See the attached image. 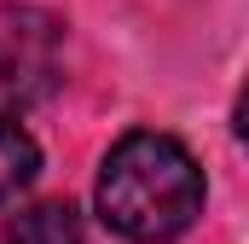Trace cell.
<instances>
[{"instance_id": "1", "label": "cell", "mask_w": 249, "mask_h": 244, "mask_svg": "<svg viewBox=\"0 0 249 244\" xmlns=\"http://www.w3.org/2000/svg\"><path fill=\"white\" fill-rule=\"evenodd\" d=\"M99 215L133 244L180 239L203 215V169L174 134H127L99 163Z\"/></svg>"}, {"instance_id": "2", "label": "cell", "mask_w": 249, "mask_h": 244, "mask_svg": "<svg viewBox=\"0 0 249 244\" xmlns=\"http://www.w3.org/2000/svg\"><path fill=\"white\" fill-rule=\"evenodd\" d=\"M58 81V23L47 12H0V105H29Z\"/></svg>"}, {"instance_id": "3", "label": "cell", "mask_w": 249, "mask_h": 244, "mask_svg": "<svg viewBox=\"0 0 249 244\" xmlns=\"http://www.w3.org/2000/svg\"><path fill=\"white\" fill-rule=\"evenodd\" d=\"M6 244H81V215L70 203H35L6 221Z\"/></svg>"}, {"instance_id": "4", "label": "cell", "mask_w": 249, "mask_h": 244, "mask_svg": "<svg viewBox=\"0 0 249 244\" xmlns=\"http://www.w3.org/2000/svg\"><path fill=\"white\" fill-rule=\"evenodd\" d=\"M35 169H41L35 140H29L12 117H0V203H6V198H18L23 186L35 181Z\"/></svg>"}, {"instance_id": "5", "label": "cell", "mask_w": 249, "mask_h": 244, "mask_svg": "<svg viewBox=\"0 0 249 244\" xmlns=\"http://www.w3.org/2000/svg\"><path fill=\"white\" fill-rule=\"evenodd\" d=\"M238 134H244V145H249V87H244V99H238Z\"/></svg>"}]
</instances>
